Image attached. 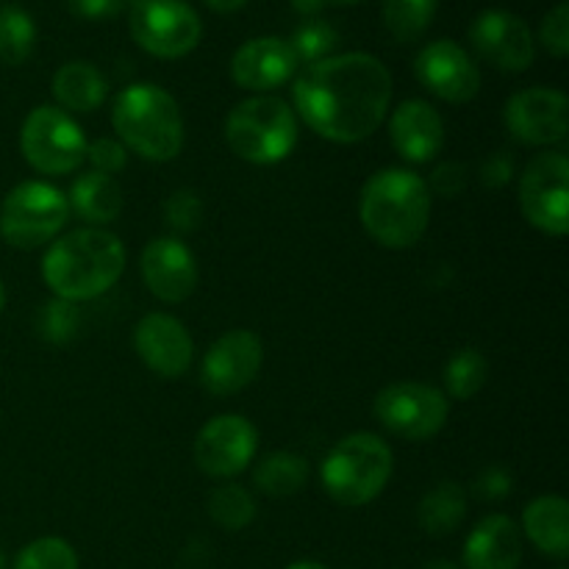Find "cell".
<instances>
[{
    "label": "cell",
    "instance_id": "45",
    "mask_svg": "<svg viewBox=\"0 0 569 569\" xmlns=\"http://www.w3.org/2000/svg\"><path fill=\"white\" fill-rule=\"evenodd\" d=\"M6 309V287H3V281H0V311Z\"/></svg>",
    "mask_w": 569,
    "mask_h": 569
},
{
    "label": "cell",
    "instance_id": "46",
    "mask_svg": "<svg viewBox=\"0 0 569 569\" xmlns=\"http://www.w3.org/2000/svg\"><path fill=\"white\" fill-rule=\"evenodd\" d=\"M326 3H359V0H326Z\"/></svg>",
    "mask_w": 569,
    "mask_h": 569
},
{
    "label": "cell",
    "instance_id": "13",
    "mask_svg": "<svg viewBox=\"0 0 569 569\" xmlns=\"http://www.w3.org/2000/svg\"><path fill=\"white\" fill-rule=\"evenodd\" d=\"M261 365H264V345L248 328L228 331L206 350L200 365V383L214 398L242 392L256 381Z\"/></svg>",
    "mask_w": 569,
    "mask_h": 569
},
{
    "label": "cell",
    "instance_id": "11",
    "mask_svg": "<svg viewBox=\"0 0 569 569\" xmlns=\"http://www.w3.org/2000/svg\"><path fill=\"white\" fill-rule=\"evenodd\" d=\"M128 26L133 42L156 59H183L203 37V22L187 0H139Z\"/></svg>",
    "mask_w": 569,
    "mask_h": 569
},
{
    "label": "cell",
    "instance_id": "44",
    "mask_svg": "<svg viewBox=\"0 0 569 569\" xmlns=\"http://www.w3.org/2000/svg\"><path fill=\"white\" fill-rule=\"evenodd\" d=\"M287 569H328V567L320 565V561H295V565H289Z\"/></svg>",
    "mask_w": 569,
    "mask_h": 569
},
{
    "label": "cell",
    "instance_id": "40",
    "mask_svg": "<svg viewBox=\"0 0 569 569\" xmlns=\"http://www.w3.org/2000/svg\"><path fill=\"white\" fill-rule=\"evenodd\" d=\"M511 176H515V159H511L509 153H492L487 161H483L481 181L487 183V187L492 189L506 187V183L511 181Z\"/></svg>",
    "mask_w": 569,
    "mask_h": 569
},
{
    "label": "cell",
    "instance_id": "12",
    "mask_svg": "<svg viewBox=\"0 0 569 569\" xmlns=\"http://www.w3.org/2000/svg\"><path fill=\"white\" fill-rule=\"evenodd\" d=\"M259 450V431L242 415H220L194 437V465L209 478H233L248 470Z\"/></svg>",
    "mask_w": 569,
    "mask_h": 569
},
{
    "label": "cell",
    "instance_id": "48",
    "mask_svg": "<svg viewBox=\"0 0 569 569\" xmlns=\"http://www.w3.org/2000/svg\"><path fill=\"white\" fill-rule=\"evenodd\" d=\"M122 3H128V6H131V9H133V6H137L139 0H122Z\"/></svg>",
    "mask_w": 569,
    "mask_h": 569
},
{
    "label": "cell",
    "instance_id": "10",
    "mask_svg": "<svg viewBox=\"0 0 569 569\" xmlns=\"http://www.w3.org/2000/svg\"><path fill=\"white\" fill-rule=\"evenodd\" d=\"M376 420L387 428L392 437L409 439V442H426L437 437L445 428L450 415L448 398L431 383L398 381L383 387L376 395Z\"/></svg>",
    "mask_w": 569,
    "mask_h": 569
},
{
    "label": "cell",
    "instance_id": "38",
    "mask_svg": "<svg viewBox=\"0 0 569 569\" xmlns=\"http://www.w3.org/2000/svg\"><path fill=\"white\" fill-rule=\"evenodd\" d=\"M467 187V167L456 164V161H442V164L433 170L431 183H428V192H437L439 198H456L459 192H465Z\"/></svg>",
    "mask_w": 569,
    "mask_h": 569
},
{
    "label": "cell",
    "instance_id": "3",
    "mask_svg": "<svg viewBox=\"0 0 569 569\" xmlns=\"http://www.w3.org/2000/svg\"><path fill=\"white\" fill-rule=\"evenodd\" d=\"M433 194L428 181L403 167H383L359 194V220L381 248H415L431 222Z\"/></svg>",
    "mask_w": 569,
    "mask_h": 569
},
{
    "label": "cell",
    "instance_id": "7",
    "mask_svg": "<svg viewBox=\"0 0 569 569\" xmlns=\"http://www.w3.org/2000/svg\"><path fill=\"white\" fill-rule=\"evenodd\" d=\"M70 220V203L59 187L22 181L0 203V237L20 250H37L53 242Z\"/></svg>",
    "mask_w": 569,
    "mask_h": 569
},
{
    "label": "cell",
    "instance_id": "19",
    "mask_svg": "<svg viewBox=\"0 0 569 569\" xmlns=\"http://www.w3.org/2000/svg\"><path fill=\"white\" fill-rule=\"evenodd\" d=\"M298 56L289 39L256 37L248 39L231 59V78L250 92H270L298 76Z\"/></svg>",
    "mask_w": 569,
    "mask_h": 569
},
{
    "label": "cell",
    "instance_id": "36",
    "mask_svg": "<svg viewBox=\"0 0 569 569\" xmlns=\"http://www.w3.org/2000/svg\"><path fill=\"white\" fill-rule=\"evenodd\" d=\"M87 161L92 164L94 172L117 176L120 170H126L128 150L117 139H94L92 144H87Z\"/></svg>",
    "mask_w": 569,
    "mask_h": 569
},
{
    "label": "cell",
    "instance_id": "24",
    "mask_svg": "<svg viewBox=\"0 0 569 569\" xmlns=\"http://www.w3.org/2000/svg\"><path fill=\"white\" fill-rule=\"evenodd\" d=\"M50 92H53V98L59 100L67 114L70 111L92 114L103 106L106 94H109V83H106L103 72L89 64V61H67L56 70Z\"/></svg>",
    "mask_w": 569,
    "mask_h": 569
},
{
    "label": "cell",
    "instance_id": "23",
    "mask_svg": "<svg viewBox=\"0 0 569 569\" xmlns=\"http://www.w3.org/2000/svg\"><path fill=\"white\" fill-rule=\"evenodd\" d=\"M67 203H70V211H76L83 222H89V228H103L122 214L126 194H122L114 176L89 170L72 181Z\"/></svg>",
    "mask_w": 569,
    "mask_h": 569
},
{
    "label": "cell",
    "instance_id": "20",
    "mask_svg": "<svg viewBox=\"0 0 569 569\" xmlns=\"http://www.w3.org/2000/svg\"><path fill=\"white\" fill-rule=\"evenodd\" d=\"M389 142L403 161L426 164L445 144L442 114L426 100H406L392 111Z\"/></svg>",
    "mask_w": 569,
    "mask_h": 569
},
{
    "label": "cell",
    "instance_id": "22",
    "mask_svg": "<svg viewBox=\"0 0 569 569\" xmlns=\"http://www.w3.org/2000/svg\"><path fill=\"white\" fill-rule=\"evenodd\" d=\"M522 531L539 553L565 561L569 556V503L559 495H542L522 511Z\"/></svg>",
    "mask_w": 569,
    "mask_h": 569
},
{
    "label": "cell",
    "instance_id": "8",
    "mask_svg": "<svg viewBox=\"0 0 569 569\" xmlns=\"http://www.w3.org/2000/svg\"><path fill=\"white\" fill-rule=\"evenodd\" d=\"M20 150L42 176H70L87 161V137L64 109L37 106L20 128Z\"/></svg>",
    "mask_w": 569,
    "mask_h": 569
},
{
    "label": "cell",
    "instance_id": "33",
    "mask_svg": "<svg viewBox=\"0 0 569 569\" xmlns=\"http://www.w3.org/2000/svg\"><path fill=\"white\" fill-rule=\"evenodd\" d=\"M78 326H81V315H78V306L70 303V300L53 298L39 309L37 331L44 342L67 345L70 339H76Z\"/></svg>",
    "mask_w": 569,
    "mask_h": 569
},
{
    "label": "cell",
    "instance_id": "42",
    "mask_svg": "<svg viewBox=\"0 0 569 569\" xmlns=\"http://www.w3.org/2000/svg\"><path fill=\"white\" fill-rule=\"evenodd\" d=\"M211 11H220V14H233V11L242 9L248 0H203Z\"/></svg>",
    "mask_w": 569,
    "mask_h": 569
},
{
    "label": "cell",
    "instance_id": "1",
    "mask_svg": "<svg viewBox=\"0 0 569 569\" xmlns=\"http://www.w3.org/2000/svg\"><path fill=\"white\" fill-rule=\"evenodd\" d=\"M295 114L337 144L365 142L381 128L392 103V76L370 53H339L306 64L292 83Z\"/></svg>",
    "mask_w": 569,
    "mask_h": 569
},
{
    "label": "cell",
    "instance_id": "37",
    "mask_svg": "<svg viewBox=\"0 0 569 569\" xmlns=\"http://www.w3.org/2000/svg\"><path fill=\"white\" fill-rule=\"evenodd\" d=\"M511 487H515V478H511V472L506 470V467L495 465V467H487V470L476 478V487H472V492H476V498L489 500V503H492V500L509 498Z\"/></svg>",
    "mask_w": 569,
    "mask_h": 569
},
{
    "label": "cell",
    "instance_id": "15",
    "mask_svg": "<svg viewBox=\"0 0 569 569\" xmlns=\"http://www.w3.org/2000/svg\"><path fill=\"white\" fill-rule=\"evenodd\" d=\"M415 76L445 103H470L481 92V72L476 61L453 39L426 44L415 59Z\"/></svg>",
    "mask_w": 569,
    "mask_h": 569
},
{
    "label": "cell",
    "instance_id": "49",
    "mask_svg": "<svg viewBox=\"0 0 569 569\" xmlns=\"http://www.w3.org/2000/svg\"><path fill=\"white\" fill-rule=\"evenodd\" d=\"M559 569H565V567H559Z\"/></svg>",
    "mask_w": 569,
    "mask_h": 569
},
{
    "label": "cell",
    "instance_id": "5",
    "mask_svg": "<svg viewBox=\"0 0 569 569\" xmlns=\"http://www.w3.org/2000/svg\"><path fill=\"white\" fill-rule=\"evenodd\" d=\"M395 470L392 448L376 433H348L322 459L320 478L326 492L348 509L372 503L387 489Z\"/></svg>",
    "mask_w": 569,
    "mask_h": 569
},
{
    "label": "cell",
    "instance_id": "6",
    "mask_svg": "<svg viewBox=\"0 0 569 569\" xmlns=\"http://www.w3.org/2000/svg\"><path fill=\"white\" fill-rule=\"evenodd\" d=\"M298 114L276 94H256L226 117V142L248 164L270 167L289 159L298 144Z\"/></svg>",
    "mask_w": 569,
    "mask_h": 569
},
{
    "label": "cell",
    "instance_id": "47",
    "mask_svg": "<svg viewBox=\"0 0 569 569\" xmlns=\"http://www.w3.org/2000/svg\"><path fill=\"white\" fill-rule=\"evenodd\" d=\"M0 569H6V553H3V548H0Z\"/></svg>",
    "mask_w": 569,
    "mask_h": 569
},
{
    "label": "cell",
    "instance_id": "30",
    "mask_svg": "<svg viewBox=\"0 0 569 569\" xmlns=\"http://www.w3.org/2000/svg\"><path fill=\"white\" fill-rule=\"evenodd\" d=\"M439 0H383V22L398 42H415L431 26Z\"/></svg>",
    "mask_w": 569,
    "mask_h": 569
},
{
    "label": "cell",
    "instance_id": "2",
    "mask_svg": "<svg viewBox=\"0 0 569 569\" xmlns=\"http://www.w3.org/2000/svg\"><path fill=\"white\" fill-rule=\"evenodd\" d=\"M126 270V248L106 228H78L42 256V281L59 300L83 303L109 292Z\"/></svg>",
    "mask_w": 569,
    "mask_h": 569
},
{
    "label": "cell",
    "instance_id": "41",
    "mask_svg": "<svg viewBox=\"0 0 569 569\" xmlns=\"http://www.w3.org/2000/svg\"><path fill=\"white\" fill-rule=\"evenodd\" d=\"M326 0H292V9L298 11V14H306V17H315L320 14L322 9H326Z\"/></svg>",
    "mask_w": 569,
    "mask_h": 569
},
{
    "label": "cell",
    "instance_id": "16",
    "mask_svg": "<svg viewBox=\"0 0 569 569\" xmlns=\"http://www.w3.org/2000/svg\"><path fill=\"white\" fill-rule=\"evenodd\" d=\"M470 42L483 61L506 72H522L537 59V42L522 17L487 9L472 20Z\"/></svg>",
    "mask_w": 569,
    "mask_h": 569
},
{
    "label": "cell",
    "instance_id": "4",
    "mask_svg": "<svg viewBox=\"0 0 569 569\" xmlns=\"http://www.w3.org/2000/svg\"><path fill=\"white\" fill-rule=\"evenodd\" d=\"M111 126L122 148L161 164L183 150V114L176 98L156 83H131L111 106Z\"/></svg>",
    "mask_w": 569,
    "mask_h": 569
},
{
    "label": "cell",
    "instance_id": "43",
    "mask_svg": "<svg viewBox=\"0 0 569 569\" xmlns=\"http://www.w3.org/2000/svg\"><path fill=\"white\" fill-rule=\"evenodd\" d=\"M422 569H459V565H453V561L448 559H437V561H428Z\"/></svg>",
    "mask_w": 569,
    "mask_h": 569
},
{
    "label": "cell",
    "instance_id": "17",
    "mask_svg": "<svg viewBox=\"0 0 569 569\" xmlns=\"http://www.w3.org/2000/svg\"><path fill=\"white\" fill-rule=\"evenodd\" d=\"M142 281L161 303H183L198 287V261L178 237H159L142 250L139 259Z\"/></svg>",
    "mask_w": 569,
    "mask_h": 569
},
{
    "label": "cell",
    "instance_id": "28",
    "mask_svg": "<svg viewBox=\"0 0 569 569\" xmlns=\"http://www.w3.org/2000/svg\"><path fill=\"white\" fill-rule=\"evenodd\" d=\"M37 44V22L20 6L0 9V61L3 64H22L33 53Z\"/></svg>",
    "mask_w": 569,
    "mask_h": 569
},
{
    "label": "cell",
    "instance_id": "26",
    "mask_svg": "<svg viewBox=\"0 0 569 569\" xmlns=\"http://www.w3.org/2000/svg\"><path fill=\"white\" fill-rule=\"evenodd\" d=\"M309 481V461L289 450L264 456L253 470V483L270 498H292Z\"/></svg>",
    "mask_w": 569,
    "mask_h": 569
},
{
    "label": "cell",
    "instance_id": "9",
    "mask_svg": "<svg viewBox=\"0 0 569 569\" xmlns=\"http://www.w3.org/2000/svg\"><path fill=\"white\" fill-rule=\"evenodd\" d=\"M520 211L537 231L565 237L569 231V159L561 150L528 161L517 187Z\"/></svg>",
    "mask_w": 569,
    "mask_h": 569
},
{
    "label": "cell",
    "instance_id": "35",
    "mask_svg": "<svg viewBox=\"0 0 569 569\" xmlns=\"http://www.w3.org/2000/svg\"><path fill=\"white\" fill-rule=\"evenodd\" d=\"M539 42L556 59H565L569 53V3L561 0L553 9L545 14L542 26H539Z\"/></svg>",
    "mask_w": 569,
    "mask_h": 569
},
{
    "label": "cell",
    "instance_id": "25",
    "mask_svg": "<svg viewBox=\"0 0 569 569\" xmlns=\"http://www.w3.org/2000/svg\"><path fill=\"white\" fill-rule=\"evenodd\" d=\"M467 517V492L453 481L428 489L417 506V522L428 537H450Z\"/></svg>",
    "mask_w": 569,
    "mask_h": 569
},
{
    "label": "cell",
    "instance_id": "21",
    "mask_svg": "<svg viewBox=\"0 0 569 569\" xmlns=\"http://www.w3.org/2000/svg\"><path fill=\"white\" fill-rule=\"evenodd\" d=\"M465 569H517L522 561V531L511 517L489 515L465 542Z\"/></svg>",
    "mask_w": 569,
    "mask_h": 569
},
{
    "label": "cell",
    "instance_id": "31",
    "mask_svg": "<svg viewBox=\"0 0 569 569\" xmlns=\"http://www.w3.org/2000/svg\"><path fill=\"white\" fill-rule=\"evenodd\" d=\"M11 569H78V553L67 539L42 537L17 553Z\"/></svg>",
    "mask_w": 569,
    "mask_h": 569
},
{
    "label": "cell",
    "instance_id": "18",
    "mask_svg": "<svg viewBox=\"0 0 569 569\" xmlns=\"http://www.w3.org/2000/svg\"><path fill=\"white\" fill-rule=\"evenodd\" d=\"M133 350L142 365L161 378H181L194 359V342L183 322L161 311L137 322Z\"/></svg>",
    "mask_w": 569,
    "mask_h": 569
},
{
    "label": "cell",
    "instance_id": "34",
    "mask_svg": "<svg viewBox=\"0 0 569 569\" xmlns=\"http://www.w3.org/2000/svg\"><path fill=\"white\" fill-rule=\"evenodd\" d=\"M164 222L178 233L198 231L203 222V200L192 189H178L164 203Z\"/></svg>",
    "mask_w": 569,
    "mask_h": 569
},
{
    "label": "cell",
    "instance_id": "39",
    "mask_svg": "<svg viewBox=\"0 0 569 569\" xmlns=\"http://www.w3.org/2000/svg\"><path fill=\"white\" fill-rule=\"evenodd\" d=\"M122 0H67V9L83 20H111L122 11Z\"/></svg>",
    "mask_w": 569,
    "mask_h": 569
},
{
    "label": "cell",
    "instance_id": "27",
    "mask_svg": "<svg viewBox=\"0 0 569 569\" xmlns=\"http://www.w3.org/2000/svg\"><path fill=\"white\" fill-rule=\"evenodd\" d=\"M489 376L487 356L478 348H461L445 365V389L453 400H470L483 389Z\"/></svg>",
    "mask_w": 569,
    "mask_h": 569
},
{
    "label": "cell",
    "instance_id": "29",
    "mask_svg": "<svg viewBox=\"0 0 569 569\" xmlns=\"http://www.w3.org/2000/svg\"><path fill=\"white\" fill-rule=\"evenodd\" d=\"M209 517L222 531H244L256 520V500L239 483H222L209 495Z\"/></svg>",
    "mask_w": 569,
    "mask_h": 569
},
{
    "label": "cell",
    "instance_id": "14",
    "mask_svg": "<svg viewBox=\"0 0 569 569\" xmlns=\"http://www.w3.org/2000/svg\"><path fill=\"white\" fill-rule=\"evenodd\" d=\"M503 117L511 137L533 148L565 142L569 133V100L561 89H520L509 98Z\"/></svg>",
    "mask_w": 569,
    "mask_h": 569
},
{
    "label": "cell",
    "instance_id": "32",
    "mask_svg": "<svg viewBox=\"0 0 569 569\" xmlns=\"http://www.w3.org/2000/svg\"><path fill=\"white\" fill-rule=\"evenodd\" d=\"M289 44H292L298 61L315 64V61L328 59V56L337 50L339 33H337V28L331 26V22L309 20V22H300V26L295 28Z\"/></svg>",
    "mask_w": 569,
    "mask_h": 569
}]
</instances>
